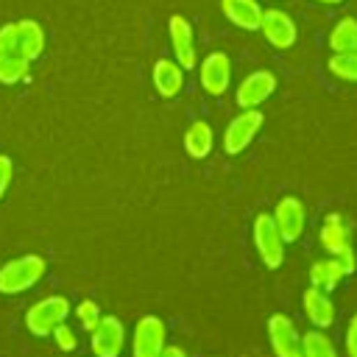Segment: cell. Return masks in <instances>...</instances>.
<instances>
[{"label":"cell","mask_w":357,"mask_h":357,"mask_svg":"<svg viewBox=\"0 0 357 357\" xmlns=\"http://www.w3.org/2000/svg\"><path fill=\"white\" fill-rule=\"evenodd\" d=\"M75 315H78V321H81V326L84 329H95V324L100 321V310H98V304L95 301H81L78 304V310H75Z\"/></svg>","instance_id":"24"},{"label":"cell","mask_w":357,"mask_h":357,"mask_svg":"<svg viewBox=\"0 0 357 357\" xmlns=\"http://www.w3.org/2000/svg\"><path fill=\"white\" fill-rule=\"evenodd\" d=\"M212 145H215V134H212L209 123H206V120H195V123L187 128V134H184V148H187V153L195 156V159H204V156H209Z\"/></svg>","instance_id":"18"},{"label":"cell","mask_w":357,"mask_h":357,"mask_svg":"<svg viewBox=\"0 0 357 357\" xmlns=\"http://www.w3.org/2000/svg\"><path fill=\"white\" fill-rule=\"evenodd\" d=\"M301 357H337V351L324 332H307L301 337Z\"/></svg>","instance_id":"23"},{"label":"cell","mask_w":357,"mask_h":357,"mask_svg":"<svg viewBox=\"0 0 357 357\" xmlns=\"http://www.w3.org/2000/svg\"><path fill=\"white\" fill-rule=\"evenodd\" d=\"M335 259L340 262V268H343V273H346V276H349V273H351V271L357 268V259H354V251H351V248H346V251H340V254H337Z\"/></svg>","instance_id":"28"},{"label":"cell","mask_w":357,"mask_h":357,"mask_svg":"<svg viewBox=\"0 0 357 357\" xmlns=\"http://www.w3.org/2000/svg\"><path fill=\"white\" fill-rule=\"evenodd\" d=\"M159 357H187V354H184V349H178V346H165V349L159 351Z\"/></svg>","instance_id":"29"},{"label":"cell","mask_w":357,"mask_h":357,"mask_svg":"<svg viewBox=\"0 0 357 357\" xmlns=\"http://www.w3.org/2000/svg\"><path fill=\"white\" fill-rule=\"evenodd\" d=\"M349 237H351L349 223H346L340 215H326V220H324V226H321V243H324V248H326L332 257H337L340 251L351 248Z\"/></svg>","instance_id":"16"},{"label":"cell","mask_w":357,"mask_h":357,"mask_svg":"<svg viewBox=\"0 0 357 357\" xmlns=\"http://www.w3.org/2000/svg\"><path fill=\"white\" fill-rule=\"evenodd\" d=\"M268 335L276 357H301V335L287 315H273L268 321Z\"/></svg>","instance_id":"11"},{"label":"cell","mask_w":357,"mask_h":357,"mask_svg":"<svg viewBox=\"0 0 357 357\" xmlns=\"http://www.w3.org/2000/svg\"><path fill=\"white\" fill-rule=\"evenodd\" d=\"M53 337H56V343H59V349H64V351H73L75 346H78V337H75V332L67 326V321L64 324H59L53 332H50Z\"/></svg>","instance_id":"25"},{"label":"cell","mask_w":357,"mask_h":357,"mask_svg":"<svg viewBox=\"0 0 357 357\" xmlns=\"http://www.w3.org/2000/svg\"><path fill=\"white\" fill-rule=\"evenodd\" d=\"M167 33H170V45H173L176 61L184 70L195 67V45H192V25H190V20L181 17V14H173L167 20Z\"/></svg>","instance_id":"12"},{"label":"cell","mask_w":357,"mask_h":357,"mask_svg":"<svg viewBox=\"0 0 357 357\" xmlns=\"http://www.w3.org/2000/svg\"><path fill=\"white\" fill-rule=\"evenodd\" d=\"M11 176H14V162L0 153V198L6 195V190H8V184H11Z\"/></svg>","instance_id":"26"},{"label":"cell","mask_w":357,"mask_h":357,"mask_svg":"<svg viewBox=\"0 0 357 357\" xmlns=\"http://www.w3.org/2000/svg\"><path fill=\"white\" fill-rule=\"evenodd\" d=\"M329 47L337 50H357V20L354 17H343L332 33H329Z\"/></svg>","instance_id":"20"},{"label":"cell","mask_w":357,"mask_h":357,"mask_svg":"<svg viewBox=\"0 0 357 357\" xmlns=\"http://www.w3.org/2000/svg\"><path fill=\"white\" fill-rule=\"evenodd\" d=\"M318 3H329V6H337V3H343V0H318Z\"/></svg>","instance_id":"30"},{"label":"cell","mask_w":357,"mask_h":357,"mask_svg":"<svg viewBox=\"0 0 357 357\" xmlns=\"http://www.w3.org/2000/svg\"><path fill=\"white\" fill-rule=\"evenodd\" d=\"M45 259L36 257V254H25L20 259H11L0 268V293L6 296H14V293H22L28 287H33L42 276H45Z\"/></svg>","instance_id":"2"},{"label":"cell","mask_w":357,"mask_h":357,"mask_svg":"<svg viewBox=\"0 0 357 357\" xmlns=\"http://www.w3.org/2000/svg\"><path fill=\"white\" fill-rule=\"evenodd\" d=\"M254 243H257V251L262 257V262L268 268H279L282 259H284V240L276 229V220L273 215H257L254 220Z\"/></svg>","instance_id":"4"},{"label":"cell","mask_w":357,"mask_h":357,"mask_svg":"<svg viewBox=\"0 0 357 357\" xmlns=\"http://www.w3.org/2000/svg\"><path fill=\"white\" fill-rule=\"evenodd\" d=\"M343 276H346V273H343V268H340V262H337L335 257H332V259H324V262H315V265L310 268V282H312V287H318V290H324V293L335 290Z\"/></svg>","instance_id":"19"},{"label":"cell","mask_w":357,"mask_h":357,"mask_svg":"<svg viewBox=\"0 0 357 357\" xmlns=\"http://www.w3.org/2000/svg\"><path fill=\"white\" fill-rule=\"evenodd\" d=\"M259 31H262V36H265L273 47H279V50L293 47V45H296V36H298L293 17H290L287 11H282V8H262Z\"/></svg>","instance_id":"5"},{"label":"cell","mask_w":357,"mask_h":357,"mask_svg":"<svg viewBox=\"0 0 357 357\" xmlns=\"http://www.w3.org/2000/svg\"><path fill=\"white\" fill-rule=\"evenodd\" d=\"M304 312H307V318L312 321V326H321V329L335 321V304H332V298H329L324 290H318V287L304 290Z\"/></svg>","instance_id":"17"},{"label":"cell","mask_w":357,"mask_h":357,"mask_svg":"<svg viewBox=\"0 0 357 357\" xmlns=\"http://www.w3.org/2000/svg\"><path fill=\"white\" fill-rule=\"evenodd\" d=\"M273 89H276V75L271 70H257L240 81L234 100L240 109H257L259 103H265L273 95Z\"/></svg>","instance_id":"7"},{"label":"cell","mask_w":357,"mask_h":357,"mask_svg":"<svg viewBox=\"0 0 357 357\" xmlns=\"http://www.w3.org/2000/svg\"><path fill=\"white\" fill-rule=\"evenodd\" d=\"M67 315H70V301H67L64 296H47V298L36 301V304L28 310L25 326H28L31 335L45 337V335H50L59 324H64Z\"/></svg>","instance_id":"3"},{"label":"cell","mask_w":357,"mask_h":357,"mask_svg":"<svg viewBox=\"0 0 357 357\" xmlns=\"http://www.w3.org/2000/svg\"><path fill=\"white\" fill-rule=\"evenodd\" d=\"M162 349H165V324L156 315L139 318L137 329H134L131 354L134 357H159Z\"/></svg>","instance_id":"8"},{"label":"cell","mask_w":357,"mask_h":357,"mask_svg":"<svg viewBox=\"0 0 357 357\" xmlns=\"http://www.w3.org/2000/svg\"><path fill=\"white\" fill-rule=\"evenodd\" d=\"M220 8H223V14H226V20L234 22L237 28L259 31L262 6H259L257 0H220Z\"/></svg>","instance_id":"15"},{"label":"cell","mask_w":357,"mask_h":357,"mask_svg":"<svg viewBox=\"0 0 357 357\" xmlns=\"http://www.w3.org/2000/svg\"><path fill=\"white\" fill-rule=\"evenodd\" d=\"M126 343V329L120 324V318H100L92 329V351L95 357H120Z\"/></svg>","instance_id":"9"},{"label":"cell","mask_w":357,"mask_h":357,"mask_svg":"<svg viewBox=\"0 0 357 357\" xmlns=\"http://www.w3.org/2000/svg\"><path fill=\"white\" fill-rule=\"evenodd\" d=\"M153 86L162 98H176L184 86V67L173 59H159L153 64Z\"/></svg>","instance_id":"14"},{"label":"cell","mask_w":357,"mask_h":357,"mask_svg":"<svg viewBox=\"0 0 357 357\" xmlns=\"http://www.w3.org/2000/svg\"><path fill=\"white\" fill-rule=\"evenodd\" d=\"M31 61L14 53H0V84H17L22 78H28Z\"/></svg>","instance_id":"21"},{"label":"cell","mask_w":357,"mask_h":357,"mask_svg":"<svg viewBox=\"0 0 357 357\" xmlns=\"http://www.w3.org/2000/svg\"><path fill=\"white\" fill-rule=\"evenodd\" d=\"M259 126H262V112H257V109H243V112L229 123V128H226V134H223V148H226V153L234 156V153L245 151V145H251V139L257 137Z\"/></svg>","instance_id":"6"},{"label":"cell","mask_w":357,"mask_h":357,"mask_svg":"<svg viewBox=\"0 0 357 357\" xmlns=\"http://www.w3.org/2000/svg\"><path fill=\"white\" fill-rule=\"evenodd\" d=\"M346 349H349V357H357V315L349 321V329H346Z\"/></svg>","instance_id":"27"},{"label":"cell","mask_w":357,"mask_h":357,"mask_svg":"<svg viewBox=\"0 0 357 357\" xmlns=\"http://www.w3.org/2000/svg\"><path fill=\"white\" fill-rule=\"evenodd\" d=\"M329 73L340 81H357V50H337L329 59Z\"/></svg>","instance_id":"22"},{"label":"cell","mask_w":357,"mask_h":357,"mask_svg":"<svg viewBox=\"0 0 357 357\" xmlns=\"http://www.w3.org/2000/svg\"><path fill=\"white\" fill-rule=\"evenodd\" d=\"M231 81V61L226 53L215 50L201 61V86L209 95H223Z\"/></svg>","instance_id":"13"},{"label":"cell","mask_w":357,"mask_h":357,"mask_svg":"<svg viewBox=\"0 0 357 357\" xmlns=\"http://www.w3.org/2000/svg\"><path fill=\"white\" fill-rule=\"evenodd\" d=\"M45 50V28L36 20H17L0 28V53H14L28 61L39 59Z\"/></svg>","instance_id":"1"},{"label":"cell","mask_w":357,"mask_h":357,"mask_svg":"<svg viewBox=\"0 0 357 357\" xmlns=\"http://www.w3.org/2000/svg\"><path fill=\"white\" fill-rule=\"evenodd\" d=\"M273 220H276V229L282 234L284 243H296L304 231V223H307V212H304V204L298 198H282L276 204V212H273Z\"/></svg>","instance_id":"10"}]
</instances>
